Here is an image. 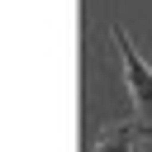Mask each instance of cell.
Wrapping results in <instances>:
<instances>
[{"mask_svg": "<svg viewBox=\"0 0 152 152\" xmlns=\"http://www.w3.org/2000/svg\"><path fill=\"white\" fill-rule=\"evenodd\" d=\"M109 38H114V48H119V57H124V76H128L133 109H138L142 128H152V66L133 52V43H128V33H124V28H109Z\"/></svg>", "mask_w": 152, "mask_h": 152, "instance_id": "obj_1", "label": "cell"}, {"mask_svg": "<svg viewBox=\"0 0 152 152\" xmlns=\"http://www.w3.org/2000/svg\"><path fill=\"white\" fill-rule=\"evenodd\" d=\"M133 124H124V128H109V133H100V147L95 152H133Z\"/></svg>", "mask_w": 152, "mask_h": 152, "instance_id": "obj_2", "label": "cell"}]
</instances>
